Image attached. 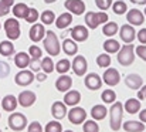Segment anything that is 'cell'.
<instances>
[{"label":"cell","mask_w":146,"mask_h":132,"mask_svg":"<svg viewBox=\"0 0 146 132\" xmlns=\"http://www.w3.org/2000/svg\"><path fill=\"white\" fill-rule=\"evenodd\" d=\"M109 115H111V128L112 131H119L122 127V117H123V104L121 102H113L111 109H109Z\"/></svg>","instance_id":"1"},{"label":"cell","mask_w":146,"mask_h":132,"mask_svg":"<svg viewBox=\"0 0 146 132\" xmlns=\"http://www.w3.org/2000/svg\"><path fill=\"white\" fill-rule=\"evenodd\" d=\"M135 47L132 44H125L123 47H121V50L118 51V63L123 67H128L131 65L133 61H135Z\"/></svg>","instance_id":"2"},{"label":"cell","mask_w":146,"mask_h":132,"mask_svg":"<svg viewBox=\"0 0 146 132\" xmlns=\"http://www.w3.org/2000/svg\"><path fill=\"white\" fill-rule=\"evenodd\" d=\"M108 23V14L105 11H88L85 14V24L88 29H92L95 30L99 24H105Z\"/></svg>","instance_id":"3"},{"label":"cell","mask_w":146,"mask_h":132,"mask_svg":"<svg viewBox=\"0 0 146 132\" xmlns=\"http://www.w3.org/2000/svg\"><path fill=\"white\" fill-rule=\"evenodd\" d=\"M43 43H44V48L48 53V55H58L60 54L61 47H60V43H58V37L55 36L54 31L48 30L46 33V37H44Z\"/></svg>","instance_id":"4"},{"label":"cell","mask_w":146,"mask_h":132,"mask_svg":"<svg viewBox=\"0 0 146 132\" xmlns=\"http://www.w3.org/2000/svg\"><path fill=\"white\" fill-rule=\"evenodd\" d=\"M9 127L11 131H16V132H20L23 131L26 127H27V118L26 115L20 114V112H13L10 117H9Z\"/></svg>","instance_id":"5"},{"label":"cell","mask_w":146,"mask_h":132,"mask_svg":"<svg viewBox=\"0 0 146 132\" xmlns=\"http://www.w3.org/2000/svg\"><path fill=\"white\" fill-rule=\"evenodd\" d=\"M4 31L10 40H17L20 37V23L17 21L16 17L7 19L4 21Z\"/></svg>","instance_id":"6"},{"label":"cell","mask_w":146,"mask_h":132,"mask_svg":"<svg viewBox=\"0 0 146 132\" xmlns=\"http://www.w3.org/2000/svg\"><path fill=\"white\" fill-rule=\"evenodd\" d=\"M67 115H68V119H70L71 124L80 125V124H82V122L85 121V118H87V111H85L84 108H81V107H72L71 111H68Z\"/></svg>","instance_id":"7"},{"label":"cell","mask_w":146,"mask_h":132,"mask_svg":"<svg viewBox=\"0 0 146 132\" xmlns=\"http://www.w3.org/2000/svg\"><path fill=\"white\" fill-rule=\"evenodd\" d=\"M102 81H104L106 85L113 87V85L119 84V81H121V74H119V71H118L116 68H106L105 73H104V75H102Z\"/></svg>","instance_id":"8"},{"label":"cell","mask_w":146,"mask_h":132,"mask_svg":"<svg viewBox=\"0 0 146 132\" xmlns=\"http://www.w3.org/2000/svg\"><path fill=\"white\" fill-rule=\"evenodd\" d=\"M36 80L33 71H27V70H21L20 73L16 74L14 77V83L20 87H26V85H30L33 81Z\"/></svg>","instance_id":"9"},{"label":"cell","mask_w":146,"mask_h":132,"mask_svg":"<svg viewBox=\"0 0 146 132\" xmlns=\"http://www.w3.org/2000/svg\"><path fill=\"white\" fill-rule=\"evenodd\" d=\"M88 70V63L85 60L84 55H75L74 61H72V71L75 73V75L82 77Z\"/></svg>","instance_id":"10"},{"label":"cell","mask_w":146,"mask_h":132,"mask_svg":"<svg viewBox=\"0 0 146 132\" xmlns=\"http://www.w3.org/2000/svg\"><path fill=\"white\" fill-rule=\"evenodd\" d=\"M64 6L70 13H72L75 16H81L85 11V3L82 0H65Z\"/></svg>","instance_id":"11"},{"label":"cell","mask_w":146,"mask_h":132,"mask_svg":"<svg viewBox=\"0 0 146 132\" xmlns=\"http://www.w3.org/2000/svg\"><path fill=\"white\" fill-rule=\"evenodd\" d=\"M119 37L123 43L131 44L135 39H136V31L135 29L131 26V24H123L121 29H119Z\"/></svg>","instance_id":"12"},{"label":"cell","mask_w":146,"mask_h":132,"mask_svg":"<svg viewBox=\"0 0 146 132\" xmlns=\"http://www.w3.org/2000/svg\"><path fill=\"white\" fill-rule=\"evenodd\" d=\"M126 21H129L132 26H141L145 23V14L138 9H131L126 14Z\"/></svg>","instance_id":"13"},{"label":"cell","mask_w":146,"mask_h":132,"mask_svg":"<svg viewBox=\"0 0 146 132\" xmlns=\"http://www.w3.org/2000/svg\"><path fill=\"white\" fill-rule=\"evenodd\" d=\"M46 29H44V24H33L31 26V29H30V33H29V36H30V40L31 41H34V43H38V41H41V40H44V37H46Z\"/></svg>","instance_id":"14"},{"label":"cell","mask_w":146,"mask_h":132,"mask_svg":"<svg viewBox=\"0 0 146 132\" xmlns=\"http://www.w3.org/2000/svg\"><path fill=\"white\" fill-rule=\"evenodd\" d=\"M70 33H71L72 40H74V41H77V43L85 41V40L88 39V34H90V33H88V27L81 26V24H78V26L72 27V30H71Z\"/></svg>","instance_id":"15"},{"label":"cell","mask_w":146,"mask_h":132,"mask_svg":"<svg viewBox=\"0 0 146 132\" xmlns=\"http://www.w3.org/2000/svg\"><path fill=\"white\" fill-rule=\"evenodd\" d=\"M17 99H19V104H20L21 107L29 108V107H31V105L36 102L37 97H36V94H34L33 91H21V92L19 94Z\"/></svg>","instance_id":"16"},{"label":"cell","mask_w":146,"mask_h":132,"mask_svg":"<svg viewBox=\"0 0 146 132\" xmlns=\"http://www.w3.org/2000/svg\"><path fill=\"white\" fill-rule=\"evenodd\" d=\"M84 84H85V87L88 88V89L97 91V89H99V88L102 87V78L98 74H95V73H91V74H88L85 77Z\"/></svg>","instance_id":"17"},{"label":"cell","mask_w":146,"mask_h":132,"mask_svg":"<svg viewBox=\"0 0 146 132\" xmlns=\"http://www.w3.org/2000/svg\"><path fill=\"white\" fill-rule=\"evenodd\" d=\"M67 114H68V111H67V105L64 102H61V101L52 102V105H51V115L55 119H62Z\"/></svg>","instance_id":"18"},{"label":"cell","mask_w":146,"mask_h":132,"mask_svg":"<svg viewBox=\"0 0 146 132\" xmlns=\"http://www.w3.org/2000/svg\"><path fill=\"white\" fill-rule=\"evenodd\" d=\"M71 85H72V78L70 75H65V74L60 75L55 81V88L60 92H67L71 88Z\"/></svg>","instance_id":"19"},{"label":"cell","mask_w":146,"mask_h":132,"mask_svg":"<svg viewBox=\"0 0 146 132\" xmlns=\"http://www.w3.org/2000/svg\"><path fill=\"white\" fill-rule=\"evenodd\" d=\"M125 84L129 89H139L143 85V78L139 74H129L125 78Z\"/></svg>","instance_id":"20"},{"label":"cell","mask_w":146,"mask_h":132,"mask_svg":"<svg viewBox=\"0 0 146 132\" xmlns=\"http://www.w3.org/2000/svg\"><path fill=\"white\" fill-rule=\"evenodd\" d=\"M80 101H81V94L75 89L67 91L65 95H64V104L68 105V107H77Z\"/></svg>","instance_id":"21"},{"label":"cell","mask_w":146,"mask_h":132,"mask_svg":"<svg viewBox=\"0 0 146 132\" xmlns=\"http://www.w3.org/2000/svg\"><path fill=\"white\" fill-rule=\"evenodd\" d=\"M30 61H31L30 54H27V53H24V51L17 53L16 57H14V64H16V67H19V68H26V67H29V65H30Z\"/></svg>","instance_id":"22"},{"label":"cell","mask_w":146,"mask_h":132,"mask_svg":"<svg viewBox=\"0 0 146 132\" xmlns=\"http://www.w3.org/2000/svg\"><path fill=\"white\" fill-rule=\"evenodd\" d=\"M17 104H19V99L14 97V95H6L3 99H1V107L4 111L7 112H13L16 108H17Z\"/></svg>","instance_id":"23"},{"label":"cell","mask_w":146,"mask_h":132,"mask_svg":"<svg viewBox=\"0 0 146 132\" xmlns=\"http://www.w3.org/2000/svg\"><path fill=\"white\" fill-rule=\"evenodd\" d=\"M11 11H13V14H14L16 19H24V20H26V17H27L30 9L27 7L26 3H17V4L13 6V10H11Z\"/></svg>","instance_id":"24"},{"label":"cell","mask_w":146,"mask_h":132,"mask_svg":"<svg viewBox=\"0 0 146 132\" xmlns=\"http://www.w3.org/2000/svg\"><path fill=\"white\" fill-rule=\"evenodd\" d=\"M123 109L129 114H136V112L141 111V101L136 99V98H129V99L125 101Z\"/></svg>","instance_id":"25"},{"label":"cell","mask_w":146,"mask_h":132,"mask_svg":"<svg viewBox=\"0 0 146 132\" xmlns=\"http://www.w3.org/2000/svg\"><path fill=\"white\" fill-rule=\"evenodd\" d=\"M62 51L67 55H75L78 53V44H77V41H74L72 39H65L62 41Z\"/></svg>","instance_id":"26"},{"label":"cell","mask_w":146,"mask_h":132,"mask_svg":"<svg viewBox=\"0 0 146 132\" xmlns=\"http://www.w3.org/2000/svg\"><path fill=\"white\" fill-rule=\"evenodd\" d=\"M122 128L126 132H142L145 131V124L142 121H126Z\"/></svg>","instance_id":"27"},{"label":"cell","mask_w":146,"mask_h":132,"mask_svg":"<svg viewBox=\"0 0 146 132\" xmlns=\"http://www.w3.org/2000/svg\"><path fill=\"white\" fill-rule=\"evenodd\" d=\"M71 21H72L71 13H62V14H60V16L55 19V26H57L60 30H62V29H67V27L71 24Z\"/></svg>","instance_id":"28"},{"label":"cell","mask_w":146,"mask_h":132,"mask_svg":"<svg viewBox=\"0 0 146 132\" xmlns=\"http://www.w3.org/2000/svg\"><path fill=\"white\" fill-rule=\"evenodd\" d=\"M106 112H108V109H106V107H105V105H102V104L94 105V107H92V109H91V115H92V118H94L95 121H101V119H104V118L106 117Z\"/></svg>","instance_id":"29"},{"label":"cell","mask_w":146,"mask_h":132,"mask_svg":"<svg viewBox=\"0 0 146 132\" xmlns=\"http://www.w3.org/2000/svg\"><path fill=\"white\" fill-rule=\"evenodd\" d=\"M102 47H104V50H105L108 54H113V53H118V51L121 50V44L118 43L116 40H113V39L106 40Z\"/></svg>","instance_id":"30"},{"label":"cell","mask_w":146,"mask_h":132,"mask_svg":"<svg viewBox=\"0 0 146 132\" xmlns=\"http://www.w3.org/2000/svg\"><path fill=\"white\" fill-rule=\"evenodd\" d=\"M13 54H14V45L10 41H1L0 43V55L10 57Z\"/></svg>","instance_id":"31"},{"label":"cell","mask_w":146,"mask_h":132,"mask_svg":"<svg viewBox=\"0 0 146 132\" xmlns=\"http://www.w3.org/2000/svg\"><path fill=\"white\" fill-rule=\"evenodd\" d=\"M102 33L106 36V37H112L118 33V24L115 21H109V23H105L104 29H102Z\"/></svg>","instance_id":"32"},{"label":"cell","mask_w":146,"mask_h":132,"mask_svg":"<svg viewBox=\"0 0 146 132\" xmlns=\"http://www.w3.org/2000/svg\"><path fill=\"white\" fill-rule=\"evenodd\" d=\"M54 70H55V65H54L51 57H44L41 60V71L46 74H51Z\"/></svg>","instance_id":"33"},{"label":"cell","mask_w":146,"mask_h":132,"mask_svg":"<svg viewBox=\"0 0 146 132\" xmlns=\"http://www.w3.org/2000/svg\"><path fill=\"white\" fill-rule=\"evenodd\" d=\"M70 68H71V63H70V60H67V58H62V60H60V61L55 64V70H57L61 75L65 74V73H68Z\"/></svg>","instance_id":"34"},{"label":"cell","mask_w":146,"mask_h":132,"mask_svg":"<svg viewBox=\"0 0 146 132\" xmlns=\"http://www.w3.org/2000/svg\"><path fill=\"white\" fill-rule=\"evenodd\" d=\"M101 99L105 104H113L115 99H116V94L112 89H104L102 94H101Z\"/></svg>","instance_id":"35"},{"label":"cell","mask_w":146,"mask_h":132,"mask_svg":"<svg viewBox=\"0 0 146 132\" xmlns=\"http://www.w3.org/2000/svg\"><path fill=\"white\" fill-rule=\"evenodd\" d=\"M112 10H113V13H115V14L121 16V14H125V13H126L128 7H126V3H125V1L118 0V1H115V3L112 4Z\"/></svg>","instance_id":"36"},{"label":"cell","mask_w":146,"mask_h":132,"mask_svg":"<svg viewBox=\"0 0 146 132\" xmlns=\"http://www.w3.org/2000/svg\"><path fill=\"white\" fill-rule=\"evenodd\" d=\"M40 19H41L43 24H52V23H55V14L51 10H44L41 13Z\"/></svg>","instance_id":"37"},{"label":"cell","mask_w":146,"mask_h":132,"mask_svg":"<svg viewBox=\"0 0 146 132\" xmlns=\"http://www.w3.org/2000/svg\"><path fill=\"white\" fill-rule=\"evenodd\" d=\"M97 64L101 68H106L111 65V55H108V53L105 54H99L97 57Z\"/></svg>","instance_id":"38"},{"label":"cell","mask_w":146,"mask_h":132,"mask_svg":"<svg viewBox=\"0 0 146 132\" xmlns=\"http://www.w3.org/2000/svg\"><path fill=\"white\" fill-rule=\"evenodd\" d=\"M44 132H62V127L57 121H50L44 128Z\"/></svg>","instance_id":"39"},{"label":"cell","mask_w":146,"mask_h":132,"mask_svg":"<svg viewBox=\"0 0 146 132\" xmlns=\"http://www.w3.org/2000/svg\"><path fill=\"white\" fill-rule=\"evenodd\" d=\"M29 54H30L31 60H40L41 55H43V51H41V48H40L38 45H30Z\"/></svg>","instance_id":"40"},{"label":"cell","mask_w":146,"mask_h":132,"mask_svg":"<svg viewBox=\"0 0 146 132\" xmlns=\"http://www.w3.org/2000/svg\"><path fill=\"white\" fill-rule=\"evenodd\" d=\"M82 131L84 132H99V125L97 124V121H87V122H84Z\"/></svg>","instance_id":"41"},{"label":"cell","mask_w":146,"mask_h":132,"mask_svg":"<svg viewBox=\"0 0 146 132\" xmlns=\"http://www.w3.org/2000/svg\"><path fill=\"white\" fill-rule=\"evenodd\" d=\"M95 4L98 6V9H99V10L105 11V10H108L113 3H112V0H95Z\"/></svg>","instance_id":"42"},{"label":"cell","mask_w":146,"mask_h":132,"mask_svg":"<svg viewBox=\"0 0 146 132\" xmlns=\"http://www.w3.org/2000/svg\"><path fill=\"white\" fill-rule=\"evenodd\" d=\"M10 74V65L4 61H0V78H6Z\"/></svg>","instance_id":"43"},{"label":"cell","mask_w":146,"mask_h":132,"mask_svg":"<svg viewBox=\"0 0 146 132\" xmlns=\"http://www.w3.org/2000/svg\"><path fill=\"white\" fill-rule=\"evenodd\" d=\"M37 20H38V11L36 9H30V11H29V14L26 17V21L27 23H34Z\"/></svg>","instance_id":"44"},{"label":"cell","mask_w":146,"mask_h":132,"mask_svg":"<svg viewBox=\"0 0 146 132\" xmlns=\"http://www.w3.org/2000/svg\"><path fill=\"white\" fill-rule=\"evenodd\" d=\"M29 67L33 73H40L41 71V60H31Z\"/></svg>","instance_id":"45"},{"label":"cell","mask_w":146,"mask_h":132,"mask_svg":"<svg viewBox=\"0 0 146 132\" xmlns=\"http://www.w3.org/2000/svg\"><path fill=\"white\" fill-rule=\"evenodd\" d=\"M135 53H136V55L139 57V58H142L143 61H146V45H138L136 48H135Z\"/></svg>","instance_id":"46"},{"label":"cell","mask_w":146,"mask_h":132,"mask_svg":"<svg viewBox=\"0 0 146 132\" xmlns=\"http://www.w3.org/2000/svg\"><path fill=\"white\" fill-rule=\"evenodd\" d=\"M29 132H43V127L40 122L34 121L31 124H29Z\"/></svg>","instance_id":"47"},{"label":"cell","mask_w":146,"mask_h":132,"mask_svg":"<svg viewBox=\"0 0 146 132\" xmlns=\"http://www.w3.org/2000/svg\"><path fill=\"white\" fill-rule=\"evenodd\" d=\"M136 37H138L139 43L146 44V29H142V30H141V31L136 34Z\"/></svg>","instance_id":"48"},{"label":"cell","mask_w":146,"mask_h":132,"mask_svg":"<svg viewBox=\"0 0 146 132\" xmlns=\"http://www.w3.org/2000/svg\"><path fill=\"white\" fill-rule=\"evenodd\" d=\"M138 99H139V101L146 99V85H142L141 89L138 91Z\"/></svg>","instance_id":"49"},{"label":"cell","mask_w":146,"mask_h":132,"mask_svg":"<svg viewBox=\"0 0 146 132\" xmlns=\"http://www.w3.org/2000/svg\"><path fill=\"white\" fill-rule=\"evenodd\" d=\"M9 11H10V7H7V6L0 0V17H1V16H6Z\"/></svg>","instance_id":"50"},{"label":"cell","mask_w":146,"mask_h":132,"mask_svg":"<svg viewBox=\"0 0 146 132\" xmlns=\"http://www.w3.org/2000/svg\"><path fill=\"white\" fill-rule=\"evenodd\" d=\"M46 78H47V74L46 73H37V75H36V80L40 81V83H43Z\"/></svg>","instance_id":"51"},{"label":"cell","mask_w":146,"mask_h":132,"mask_svg":"<svg viewBox=\"0 0 146 132\" xmlns=\"http://www.w3.org/2000/svg\"><path fill=\"white\" fill-rule=\"evenodd\" d=\"M139 119H141L143 124H146V109H142V111L139 112Z\"/></svg>","instance_id":"52"},{"label":"cell","mask_w":146,"mask_h":132,"mask_svg":"<svg viewBox=\"0 0 146 132\" xmlns=\"http://www.w3.org/2000/svg\"><path fill=\"white\" fill-rule=\"evenodd\" d=\"M1 1H3L7 7H11V6L14 4V0H1Z\"/></svg>","instance_id":"53"},{"label":"cell","mask_w":146,"mask_h":132,"mask_svg":"<svg viewBox=\"0 0 146 132\" xmlns=\"http://www.w3.org/2000/svg\"><path fill=\"white\" fill-rule=\"evenodd\" d=\"M135 4H146V0H131Z\"/></svg>","instance_id":"54"},{"label":"cell","mask_w":146,"mask_h":132,"mask_svg":"<svg viewBox=\"0 0 146 132\" xmlns=\"http://www.w3.org/2000/svg\"><path fill=\"white\" fill-rule=\"evenodd\" d=\"M47 4H50V3H54V1H57V0H44Z\"/></svg>","instance_id":"55"},{"label":"cell","mask_w":146,"mask_h":132,"mask_svg":"<svg viewBox=\"0 0 146 132\" xmlns=\"http://www.w3.org/2000/svg\"><path fill=\"white\" fill-rule=\"evenodd\" d=\"M64 132H74V131H71V129H67V131H64Z\"/></svg>","instance_id":"56"},{"label":"cell","mask_w":146,"mask_h":132,"mask_svg":"<svg viewBox=\"0 0 146 132\" xmlns=\"http://www.w3.org/2000/svg\"><path fill=\"white\" fill-rule=\"evenodd\" d=\"M145 16H146V9H145Z\"/></svg>","instance_id":"57"},{"label":"cell","mask_w":146,"mask_h":132,"mask_svg":"<svg viewBox=\"0 0 146 132\" xmlns=\"http://www.w3.org/2000/svg\"><path fill=\"white\" fill-rule=\"evenodd\" d=\"M0 29H1V24H0Z\"/></svg>","instance_id":"58"},{"label":"cell","mask_w":146,"mask_h":132,"mask_svg":"<svg viewBox=\"0 0 146 132\" xmlns=\"http://www.w3.org/2000/svg\"><path fill=\"white\" fill-rule=\"evenodd\" d=\"M0 132H1V129H0Z\"/></svg>","instance_id":"59"}]
</instances>
